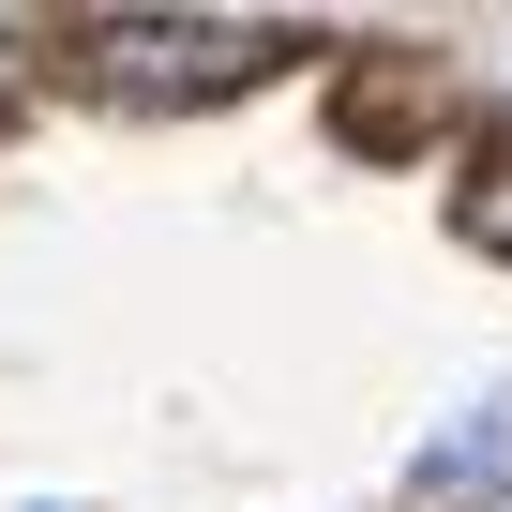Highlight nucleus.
<instances>
[{
	"instance_id": "2",
	"label": "nucleus",
	"mask_w": 512,
	"mask_h": 512,
	"mask_svg": "<svg viewBox=\"0 0 512 512\" xmlns=\"http://www.w3.org/2000/svg\"><path fill=\"white\" fill-rule=\"evenodd\" d=\"M407 497H422V512H482V497L512 512V392H482V407H467V422L407 467Z\"/></svg>"
},
{
	"instance_id": "3",
	"label": "nucleus",
	"mask_w": 512,
	"mask_h": 512,
	"mask_svg": "<svg viewBox=\"0 0 512 512\" xmlns=\"http://www.w3.org/2000/svg\"><path fill=\"white\" fill-rule=\"evenodd\" d=\"M452 226H467L482 256H512V136H482V151H467V181H452Z\"/></svg>"
},
{
	"instance_id": "1",
	"label": "nucleus",
	"mask_w": 512,
	"mask_h": 512,
	"mask_svg": "<svg viewBox=\"0 0 512 512\" xmlns=\"http://www.w3.org/2000/svg\"><path fill=\"white\" fill-rule=\"evenodd\" d=\"M61 46H76V76L106 106H226V91L272 76L302 31H272V16H91Z\"/></svg>"
}]
</instances>
